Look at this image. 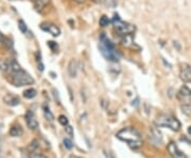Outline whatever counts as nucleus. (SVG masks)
<instances>
[{
	"label": "nucleus",
	"instance_id": "f257e3e1",
	"mask_svg": "<svg viewBox=\"0 0 191 158\" xmlns=\"http://www.w3.org/2000/svg\"><path fill=\"white\" fill-rule=\"evenodd\" d=\"M117 138L124 142L132 149H138L142 145V139L140 134L133 127H126L117 133Z\"/></svg>",
	"mask_w": 191,
	"mask_h": 158
},
{
	"label": "nucleus",
	"instance_id": "f03ea898",
	"mask_svg": "<svg viewBox=\"0 0 191 158\" xmlns=\"http://www.w3.org/2000/svg\"><path fill=\"white\" fill-rule=\"evenodd\" d=\"M155 124L159 127H169L174 132H178L180 129V121L170 115H159L155 119Z\"/></svg>",
	"mask_w": 191,
	"mask_h": 158
},
{
	"label": "nucleus",
	"instance_id": "7ed1b4c3",
	"mask_svg": "<svg viewBox=\"0 0 191 158\" xmlns=\"http://www.w3.org/2000/svg\"><path fill=\"white\" fill-rule=\"evenodd\" d=\"M13 73V84L15 86H26V85H31L34 83V80L32 79L28 72H26L22 69H18L12 72Z\"/></svg>",
	"mask_w": 191,
	"mask_h": 158
},
{
	"label": "nucleus",
	"instance_id": "20e7f679",
	"mask_svg": "<svg viewBox=\"0 0 191 158\" xmlns=\"http://www.w3.org/2000/svg\"><path fill=\"white\" fill-rule=\"evenodd\" d=\"M113 22H114L115 29L117 30V32L122 35L132 34L133 32L135 31V27L131 24H127V22L122 21L121 19L119 18V15H118V14H115L114 15Z\"/></svg>",
	"mask_w": 191,
	"mask_h": 158
},
{
	"label": "nucleus",
	"instance_id": "39448f33",
	"mask_svg": "<svg viewBox=\"0 0 191 158\" xmlns=\"http://www.w3.org/2000/svg\"><path fill=\"white\" fill-rule=\"evenodd\" d=\"M99 49H100V52L102 53V55L109 62H118L119 60V53L117 52L116 50H109L107 48H105L104 46L102 45H99Z\"/></svg>",
	"mask_w": 191,
	"mask_h": 158
},
{
	"label": "nucleus",
	"instance_id": "423d86ee",
	"mask_svg": "<svg viewBox=\"0 0 191 158\" xmlns=\"http://www.w3.org/2000/svg\"><path fill=\"white\" fill-rule=\"evenodd\" d=\"M180 78L185 83H191V66L189 64H180Z\"/></svg>",
	"mask_w": 191,
	"mask_h": 158
},
{
	"label": "nucleus",
	"instance_id": "0eeeda50",
	"mask_svg": "<svg viewBox=\"0 0 191 158\" xmlns=\"http://www.w3.org/2000/svg\"><path fill=\"white\" fill-rule=\"evenodd\" d=\"M40 29L44 30V31H46V32H49V33L54 37L58 36V35L61 34L60 28H58L57 26H55V24H50V22H42V24H40Z\"/></svg>",
	"mask_w": 191,
	"mask_h": 158
},
{
	"label": "nucleus",
	"instance_id": "6e6552de",
	"mask_svg": "<svg viewBox=\"0 0 191 158\" xmlns=\"http://www.w3.org/2000/svg\"><path fill=\"white\" fill-rule=\"evenodd\" d=\"M168 152L173 158H187V156L177 148V145L174 142H171L168 144Z\"/></svg>",
	"mask_w": 191,
	"mask_h": 158
},
{
	"label": "nucleus",
	"instance_id": "1a4fd4ad",
	"mask_svg": "<svg viewBox=\"0 0 191 158\" xmlns=\"http://www.w3.org/2000/svg\"><path fill=\"white\" fill-rule=\"evenodd\" d=\"M26 122H27V125L29 127L30 129H36L38 127V122L36 120V117H35L34 113L31 111H28L26 113Z\"/></svg>",
	"mask_w": 191,
	"mask_h": 158
},
{
	"label": "nucleus",
	"instance_id": "9d476101",
	"mask_svg": "<svg viewBox=\"0 0 191 158\" xmlns=\"http://www.w3.org/2000/svg\"><path fill=\"white\" fill-rule=\"evenodd\" d=\"M150 139L152 140V142H154L156 145H160L162 142V133L159 132V129L156 126H151L150 127Z\"/></svg>",
	"mask_w": 191,
	"mask_h": 158
},
{
	"label": "nucleus",
	"instance_id": "9b49d317",
	"mask_svg": "<svg viewBox=\"0 0 191 158\" xmlns=\"http://www.w3.org/2000/svg\"><path fill=\"white\" fill-rule=\"evenodd\" d=\"M177 99L182 102H188L191 101V90L187 87L183 86L177 92Z\"/></svg>",
	"mask_w": 191,
	"mask_h": 158
},
{
	"label": "nucleus",
	"instance_id": "f8f14e48",
	"mask_svg": "<svg viewBox=\"0 0 191 158\" xmlns=\"http://www.w3.org/2000/svg\"><path fill=\"white\" fill-rule=\"evenodd\" d=\"M99 38H100V45L104 46V47L109 49V50H116L115 49V45L111 42V40H108V37L106 36L104 33H101Z\"/></svg>",
	"mask_w": 191,
	"mask_h": 158
},
{
	"label": "nucleus",
	"instance_id": "ddd939ff",
	"mask_svg": "<svg viewBox=\"0 0 191 158\" xmlns=\"http://www.w3.org/2000/svg\"><path fill=\"white\" fill-rule=\"evenodd\" d=\"M3 101H4L5 104H8L10 106H17L19 104V99L16 96L11 95V93H8L3 98Z\"/></svg>",
	"mask_w": 191,
	"mask_h": 158
},
{
	"label": "nucleus",
	"instance_id": "4468645a",
	"mask_svg": "<svg viewBox=\"0 0 191 158\" xmlns=\"http://www.w3.org/2000/svg\"><path fill=\"white\" fill-rule=\"evenodd\" d=\"M68 73L70 78H75L78 74V63L75 60H71L68 64Z\"/></svg>",
	"mask_w": 191,
	"mask_h": 158
},
{
	"label": "nucleus",
	"instance_id": "2eb2a0df",
	"mask_svg": "<svg viewBox=\"0 0 191 158\" xmlns=\"http://www.w3.org/2000/svg\"><path fill=\"white\" fill-rule=\"evenodd\" d=\"M13 63L14 61H10V60H0V69L2 71H6V72L12 71Z\"/></svg>",
	"mask_w": 191,
	"mask_h": 158
},
{
	"label": "nucleus",
	"instance_id": "dca6fc26",
	"mask_svg": "<svg viewBox=\"0 0 191 158\" xmlns=\"http://www.w3.org/2000/svg\"><path fill=\"white\" fill-rule=\"evenodd\" d=\"M121 42L124 47H129V48H133L134 45H135V44H134V40H133V37L131 34L124 35V37L122 38Z\"/></svg>",
	"mask_w": 191,
	"mask_h": 158
},
{
	"label": "nucleus",
	"instance_id": "f3484780",
	"mask_svg": "<svg viewBox=\"0 0 191 158\" xmlns=\"http://www.w3.org/2000/svg\"><path fill=\"white\" fill-rule=\"evenodd\" d=\"M10 135L12 137H19L22 135V129L19 125H13L10 129Z\"/></svg>",
	"mask_w": 191,
	"mask_h": 158
},
{
	"label": "nucleus",
	"instance_id": "a211bd4d",
	"mask_svg": "<svg viewBox=\"0 0 191 158\" xmlns=\"http://www.w3.org/2000/svg\"><path fill=\"white\" fill-rule=\"evenodd\" d=\"M50 0H34V6L36 10H42L46 5L49 4Z\"/></svg>",
	"mask_w": 191,
	"mask_h": 158
},
{
	"label": "nucleus",
	"instance_id": "6ab92c4d",
	"mask_svg": "<svg viewBox=\"0 0 191 158\" xmlns=\"http://www.w3.org/2000/svg\"><path fill=\"white\" fill-rule=\"evenodd\" d=\"M42 111H44V115H45V118L49 121H52L53 120V113H51L50 108L47 104H42Z\"/></svg>",
	"mask_w": 191,
	"mask_h": 158
},
{
	"label": "nucleus",
	"instance_id": "aec40b11",
	"mask_svg": "<svg viewBox=\"0 0 191 158\" xmlns=\"http://www.w3.org/2000/svg\"><path fill=\"white\" fill-rule=\"evenodd\" d=\"M182 111H183L184 113L188 115V116H191V101H188V102H183L182 104Z\"/></svg>",
	"mask_w": 191,
	"mask_h": 158
},
{
	"label": "nucleus",
	"instance_id": "412c9836",
	"mask_svg": "<svg viewBox=\"0 0 191 158\" xmlns=\"http://www.w3.org/2000/svg\"><path fill=\"white\" fill-rule=\"evenodd\" d=\"M35 96H36V90L34 88H29V89H27L24 91V97L27 98V99H32Z\"/></svg>",
	"mask_w": 191,
	"mask_h": 158
},
{
	"label": "nucleus",
	"instance_id": "4be33fe9",
	"mask_svg": "<svg viewBox=\"0 0 191 158\" xmlns=\"http://www.w3.org/2000/svg\"><path fill=\"white\" fill-rule=\"evenodd\" d=\"M100 2L106 5L107 8H115L117 5V0H100Z\"/></svg>",
	"mask_w": 191,
	"mask_h": 158
},
{
	"label": "nucleus",
	"instance_id": "5701e85b",
	"mask_svg": "<svg viewBox=\"0 0 191 158\" xmlns=\"http://www.w3.org/2000/svg\"><path fill=\"white\" fill-rule=\"evenodd\" d=\"M99 24H100L101 27H106V26H108V24H109L108 17H107V16H105V15H103V16H102V17L100 18V21H99Z\"/></svg>",
	"mask_w": 191,
	"mask_h": 158
},
{
	"label": "nucleus",
	"instance_id": "b1692460",
	"mask_svg": "<svg viewBox=\"0 0 191 158\" xmlns=\"http://www.w3.org/2000/svg\"><path fill=\"white\" fill-rule=\"evenodd\" d=\"M64 145H65V148H66V149L70 150V149H72V147H73V143H72L71 139H69V138H65V139H64Z\"/></svg>",
	"mask_w": 191,
	"mask_h": 158
},
{
	"label": "nucleus",
	"instance_id": "393cba45",
	"mask_svg": "<svg viewBox=\"0 0 191 158\" xmlns=\"http://www.w3.org/2000/svg\"><path fill=\"white\" fill-rule=\"evenodd\" d=\"M18 24H19V29H20V31L22 32V33H26V32L28 31L27 24H26V22H24V20H19L18 21Z\"/></svg>",
	"mask_w": 191,
	"mask_h": 158
},
{
	"label": "nucleus",
	"instance_id": "a878e982",
	"mask_svg": "<svg viewBox=\"0 0 191 158\" xmlns=\"http://www.w3.org/2000/svg\"><path fill=\"white\" fill-rule=\"evenodd\" d=\"M58 122H60L62 125H64V126L68 125V119H67L66 116H63V115L58 117Z\"/></svg>",
	"mask_w": 191,
	"mask_h": 158
},
{
	"label": "nucleus",
	"instance_id": "bb28decb",
	"mask_svg": "<svg viewBox=\"0 0 191 158\" xmlns=\"http://www.w3.org/2000/svg\"><path fill=\"white\" fill-rule=\"evenodd\" d=\"M48 46H49V47L52 49L53 52H56V51H57V49H58V46L56 45L54 42H48Z\"/></svg>",
	"mask_w": 191,
	"mask_h": 158
},
{
	"label": "nucleus",
	"instance_id": "cd10ccee",
	"mask_svg": "<svg viewBox=\"0 0 191 158\" xmlns=\"http://www.w3.org/2000/svg\"><path fill=\"white\" fill-rule=\"evenodd\" d=\"M37 148H38V141H37V140H34V141H33V142H31V144H30L29 150L33 152V151H34L35 149H37Z\"/></svg>",
	"mask_w": 191,
	"mask_h": 158
},
{
	"label": "nucleus",
	"instance_id": "c85d7f7f",
	"mask_svg": "<svg viewBox=\"0 0 191 158\" xmlns=\"http://www.w3.org/2000/svg\"><path fill=\"white\" fill-rule=\"evenodd\" d=\"M65 129H66V133L70 136V137H73V129H72V126H70V125H66Z\"/></svg>",
	"mask_w": 191,
	"mask_h": 158
},
{
	"label": "nucleus",
	"instance_id": "c756f323",
	"mask_svg": "<svg viewBox=\"0 0 191 158\" xmlns=\"http://www.w3.org/2000/svg\"><path fill=\"white\" fill-rule=\"evenodd\" d=\"M58 92H57V90L56 89H53V95H54V98H55V100L57 101V103L60 104L61 103V100H60V98H58V95H57Z\"/></svg>",
	"mask_w": 191,
	"mask_h": 158
},
{
	"label": "nucleus",
	"instance_id": "7c9ffc66",
	"mask_svg": "<svg viewBox=\"0 0 191 158\" xmlns=\"http://www.w3.org/2000/svg\"><path fill=\"white\" fill-rule=\"evenodd\" d=\"M31 158H47L45 155H42V154H34V155H32Z\"/></svg>",
	"mask_w": 191,
	"mask_h": 158
},
{
	"label": "nucleus",
	"instance_id": "2f4dec72",
	"mask_svg": "<svg viewBox=\"0 0 191 158\" xmlns=\"http://www.w3.org/2000/svg\"><path fill=\"white\" fill-rule=\"evenodd\" d=\"M173 45H174L175 48H177V50L180 51V49H182V47H180V45L178 44V42H173Z\"/></svg>",
	"mask_w": 191,
	"mask_h": 158
},
{
	"label": "nucleus",
	"instance_id": "473e14b6",
	"mask_svg": "<svg viewBox=\"0 0 191 158\" xmlns=\"http://www.w3.org/2000/svg\"><path fill=\"white\" fill-rule=\"evenodd\" d=\"M138 104H139V99H138V98H136V100H135V101H133L132 105H133V106H137Z\"/></svg>",
	"mask_w": 191,
	"mask_h": 158
},
{
	"label": "nucleus",
	"instance_id": "72a5a7b5",
	"mask_svg": "<svg viewBox=\"0 0 191 158\" xmlns=\"http://www.w3.org/2000/svg\"><path fill=\"white\" fill-rule=\"evenodd\" d=\"M3 40V35L1 34V32H0V42H2Z\"/></svg>",
	"mask_w": 191,
	"mask_h": 158
},
{
	"label": "nucleus",
	"instance_id": "f704fd0d",
	"mask_svg": "<svg viewBox=\"0 0 191 158\" xmlns=\"http://www.w3.org/2000/svg\"><path fill=\"white\" fill-rule=\"evenodd\" d=\"M40 70V71H42V70H44V66H42V65H39V68H38Z\"/></svg>",
	"mask_w": 191,
	"mask_h": 158
},
{
	"label": "nucleus",
	"instance_id": "c9c22d12",
	"mask_svg": "<svg viewBox=\"0 0 191 158\" xmlns=\"http://www.w3.org/2000/svg\"><path fill=\"white\" fill-rule=\"evenodd\" d=\"M188 134L191 136V126H189V127H188Z\"/></svg>",
	"mask_w": 191,
	"mask_h": 158
},
{
	"label": "nucleus",
	"instance_id": "e433bc0d",
	"mask_svg": "<svg viewBox=\"0 0 191 158\" xmlns=\"http://www.w3.org/2000/svg\"><path fill=\"white\" fill-rule=\"evenodd\" d=\"M74 1H77V2H80V3H81V2H84L85 0H74Z\"/></svg>",
	"mask_w": 191,
	"mask_h": 158
},
{
	"label": "nucleus",
	"instance_id": "4c0bfd02",
	"mask_svg": "<svg viewBox=\"0 0 191 158\" xmlns=\"http://www.w3.org/2000/svg\"><path fill=\"white\" fill-rule=\"evenodd\" d=\"M109 157H111V158H115L114 154H113V153H109Z\"/></svg>",
	"mask_w": 191,
	"mask_h": 158
},
{
	"label": "nucleus",
	"instance_id": "58836bf2",
	"mask_svg": "<svg viewBox=\"0 0 191 158\" xmlns=\"http://www.w3.org/2000/svg\"><path fill=\"white\" fill-rule=\"evenodd\" d=\"M70 158H81V157H78V156H73V155H72V156H70Z\"/></svg>",
	"mask_w": 191,
	"mask_h": 158
}]
</instances>
